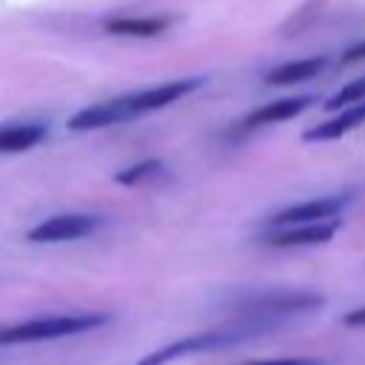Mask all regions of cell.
Instances as JSON below:
<instances>
[{
	"instance_id": "1",
	"label": "cell",
	"mask_w": 365,
	"mask_h": 365,
	"mask_svg": "<svg viewBox=\"0 0 365 365\" xmlns=\"http://www.w3.org/2000/svg\"><path fill=\"white\" fill-rule=\"evenodd\" d=\"M202 86V77H180V80H168L143 91H131L123 97H111L103 103H91L86 108H80L77 114L68 117V128L71 131H91V128H106V125H117L134 117H143L148 111L165 108L171 103H177L180 97L197 91Z\"/></svg>"
},
{
	"instance_id": "2",
	"label": "cell",
	"mask_w": 365,
	"mask_h": 365,
	"mask_svg": "<svg viewBox=\"0 0 365 365\" xmlns=\"http://www.w3.org/2000/svg\"><path fill=\"white\" fill-rule=\"evenodd\" d=\"M271 328V322H259V319H242L231 322V325H220V328H208V331H197L185 339H177L165 348H157L151 354H145L137 365H168L180 356H191V354H208V351H220V348H231L240 345L245 339H254L259 334H265Z\"/></svg>"
},
{
	"instance_id": "3",
	"label": "cell",
	"mask_w": 365,
	"mask_h": 365,
	"mask_svg": "<svg viewBox=\"0 0 365 365\" xmlns=\"http://www.w3.org/2000/svg\"><path fill=\"white\" fill-rule=\"evenodd\" d=\"M325 299L317 291H297V288H271V291H251L242 294L234 302V311L242 319H259V322H271L277 325L282 317H294V314H305L319 308Z\"/></svg>"
},
{
	"instance_id": "4",
	"label": "cell",
	"mask_w": 365,
	"mask_h": 365,
	"mask_svg": "<svg viewBox=\"0 0 365 365\" xmlns=\"http://www.w3.org/2000/svg\"><path fill=\"white\" fill-rule=\"evenodd\" d=\"M106 314H68V317H48V319H31L20 325L0 328V345H17V342H43V339H60L94 331L106 325Z\"/></svg>"
},
{
	"instance_id": "5",
	"label": "cell",
	"mask_w": 365,
	"mask_h": 365,
	"mask_svg": "<svg viewBox=\"0 0 365 365\" xmlns=\"http://www.w3.org/2000/svg\"><path fill=\"white\" fill-rule=\"evenodd\" d=\"M106 220L100 214H54L46 217L43 222H37L26 240L29 242H68V240H83L88 234H94Z\"/></svg>"
},
{
	"instance_id": "6",
	"label": "cell",
	"mask_w": 365,
	"mask_h": 365,
	"mask_svg": "<svg viewBox=\"0 0 365 365\" xmlns=\"http://www.w3.org/2000/svg\"><path fill=\"white\" fill-rule=\"evenodd\" d=\"M351 202L348 194H331V197H317L305 202H294L271 217H265L268 228H282V225H302V222H322V220H336L345 205Z\"/></svg>"
},
{
	"instance_id": "7",
	"label": "cell",
	"mask_w": 365,
	"mask_h": 365,
	"mask_svg": "<svg viewBox=\"0 0 365 365\" xmlns=\"http://www.w3.org/2000/svg\"><path fill=\"white\" fill-rule=\"evenodd\" d=\"M339 231V217L336 220H322V222H302V225H282L271 228L262 242L271 248H308V245H325L334 240Z\"/></svg>"
},
{
	"instance_id": "8",
	"label": "cell",
	"mask_w": 365,
	"mask_h": 365,
	"mask_svg": "<svg viewBox=\"0 0 365 365\" xmlns=\"http://www.w3.org/2000/svg\"><path fill=\"white\" fill-rule=\"evenodd\" d=\"M308 103H311L308 94H297V97H282V100L262 103L259 108H254V111L242 120V128L251 131V128H262V125H274V123L294 120L297 114H302V111L308 108Z\"/></svg>"
},
{
	"instance_id": "9",
	"label": "cell",
	"mask_w": 365,
	"mask_h": 365,
	"mask_svg": "<svg viewBox=\"0 0 365 365\" xmlns=\"http://www.w3.org/2000/svg\"><path fill=\"white\" fill-rule=\"evenodd\" d=\"M362 123H365V100H362V103H354V106H348V108H339L336 117H331V120H325V123L308 128V131L302 134V140H305V143H331V140H339V137H345L348 131L359 128Z\"/></svg>"
},
{
	"instance_id": "10",
	"label": "cell",
	"mask_w": 365,
	"mask_h": 365,
	"mask_svg": "<svg viewBox=\"0 0 365 365\" xmlns=\"http://www.w3.org/2000/svg\"><path fill=\"white\" fill-rule=\"evenodd\" d=\"M325 66H328V57L325 54L291 60V63H282V66L271 68L265 74V83L268 86H294V83H302V80H314Z\"/></svg>"
},
{
	"instance_id": "11",
	"label": "cell",
	"mask_w": 365,
	"mask_h": 365,
	"mask_svg": "<svg viewBox=\"0 0 365 365\" xmlns=\"http://www.w3.org/2000/svg\"><path fill=\"white\" fill-rule=\"evenodd\" d=\"M48 128L43 123H6L0 125V154H20L43 143Z\"/></svg>"
},
{
	"instance_id": "12",
	"label": "cell",
	"mask_w": 365,
	"mask_h": 365,
	"mask_svg": "<svg viewBox=\"0 0 365 365\" xmlns=\"http://www.w3.org/2000/svg\"><path fill=\"white\" fill-rule=\"evenodd\" d=\"M174 23V17H111L106 20V31L117 34V37H157L163 31H168V26Z\"/></svg>"
},
{
	"instance_id": "13",
	"label": "cell",
	"mask_w": 365,
	"mask_h": 365,
	"mask_svg": "<svg viewBox=\"0 0 365 365\" xmlns=\"http://www.w3.org/2000/svg\"><path fill=\"white\" fill-rule=\"evenodd\" d=\"M163 171H165V163H163V160H143V163H137V165H128V168L117 171V174H114V182H117V185H140V182H145V180L160 177Z\"/></svg>"
},
{
	"instance_id": "14",
	"label": "cell",
	"mask_w": 365,
	"mask_h": 365,
	"mask_svg": "<svg viewBox=\"0 0 365 365\" xmlns=\"http://www.w3.org/2000/svg\"><path fill=\"white\" fill-rule=\"evenodd\" d=\"M362 100H365V77H356V80L345 83L336 94H331L328 103H325V108L328 111H339V108H348V106L362 103Z\"/></svg>"
},
{
	"instance_id": "15",
	"label": "cell",
	"mask_w": 365,
	"mask_h": 365,
	"mask_svg": "<svg viewBox=\"0 0 365 365\" xmlns=\"http://www.w3.org/2000/svg\"><path fill=\"white\" fill-rule=\"evenodd\" d=\"M248 365H325V362L317 356H285V359H257Z\"/></svg>"
},
{
	"instance_id": "16",
	"label": "cell",
	"mask_w": 365,
	"mask_h": 365,
	"mask_svg": "<svg viewBox=\"0 0 365 365\" xmlns=\"http://www.w3.org/2000/svg\"><path fill=\"white\" fill-rule=\"evenodd\" d=\"M359 60H365V40H359V43L348 46V48L342 51V57H339V63H342V66H351V63H359Z\"/></svg>"
},
{
	"instance_id": "17",
	"label": "cell",
	"mask_w": 365,
	"mask_h": 365,
	"mask_svg": "<svg viewBox=\"0 0 365 365\" xmlns=\"http://www.w3.org/2000/svg\"><path fill=\"white\" fill-rule=\"evenodd\" d=\"M342 325H348V328H365V305L348 311V314L342 317Z\"/></svg>"
}]
</instances>
